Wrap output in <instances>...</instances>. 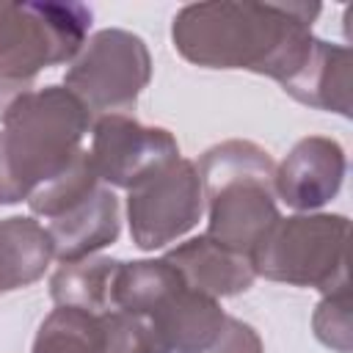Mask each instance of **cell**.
<instances>
[{"label": "cell", "instance_id": "cell-1", "mask_svg": "<svg viewBox=\"0 0 353 353\" xmlns=\"http://www.w3.org/2000/svg\"><path fill=\"white\" fill-rule=\"evenodd\" d=\"M317 3H190L171 25L176 52L204 69H248L279 83L306 61Z\"/></svg>", "mask_w": 353, "mask_h": 353}, {"label": "cell", "instance_id": "cell-2", "mask_svg": "<svg viewBox=\"0 0 353 353\" xmlns=\"http://www.w3.org/2000/svg\"><path fill=\"white\" fill-rule=\"evenodd\" d=\"M91 119L66 85L22 94L0 127V204L28 201L33 190L63 174L83 152Z\"/></svg>", "mask_w": 353, "mask_h": 353}, {"label": "cell", "instance_id": "cell-3", "mask_svg": "<svg viewBox=\"0 0 353 353\" xmlns=\"http://www.w3.org/2000/svg\"><path fill=\"white\" fill-rule=\"evenodd\" d=\"M207 199V237L251 256L259 240L281 218L273 190L276 163L254 141H223L210 146L199 165Z\"/></svg>", "mask_w": 353, "mask_h": 353}, {"label": "cell", "instance_id": "cell-4", "mask_svg": "<svg viewBox=\"0 0 353 353\" xmlns=\"http://www.w3.org/2000/svg\"><path fill=\"white\" fill-rule=\"evenodd\" d=\"M347 232L345 215L279 218L248 259L256 276L331 292L347 284Z\"/></svg>", "mask_w": 353, "mask_h": 353}, {"label": "cell", "instance_id": "cell-5", "mask_svg": "<svg viewBox=\"0 0 353 353\" xmlns=\"http://www.w3.org/2000/svg\"><path fill=\"white\" fill-rule=\"evenodd\" d=\"M88 28L91 8L83 3L0 0V74L33 85L41 69L80 52Z\"/></svg>", "mask_w": 353, "mask_h": 353}, {"label": "cell", "instance_id": "cell-6", "mask_svg": "<svg viewBox=\"0 0 353 353\" xmlns=\"http://www.w3.org/2000/svg\"><path fill=\"white\" fill-rule=\"evenodd\" d=\"M152 80V55L141 36L105 28L97 30L72 58L63 85L88 108L91 116L130 113Z\"/></svg>", "mask_w": 353, "mask_h": 353}, {"label": "cell", "instance_id": "cell-7", "mask_svg": "<svg viewBox=\"0 0 353 353\" xmlns=\"http://www.w3.org/2000/svg\"><path fill=\"white\" fill-rule=\"evenodd\" d=\"M204 212V190L193 160L176 157L135 188L127 196V221L132 243L141 251H154L176 237L188 234Z\"/></svg>", "mask_w": 353, "mask_h": 353}, {"label": "cell", "instance_id": "cell-8", "mask_svg": "<svg viewBox=\"0 0 353 353\" xmlns=\"http://www.w3.org/2000/svg\"><path fill=\"white\" fill-rule=\"evenodd\" d=\"M91 165L102 185L135 188L160 165L179 157V143L165 127H146L132 116H99L91 124Z\"/></svg>", "mask_w": 353, "mask_h": 353}, {"label": "cell", "instance_id": "cell-9", "mask_svg": "<svg viewBox=\"0 0 353 353\" xmlns=\"http://www.w3.org/2000/svg\"><path fill=\"white\" fill-rule=\"evenodd\" d=\"M345 149L325 135L301 138L276 165L273 190L292 210H317L328 204L345 179Z\"/></svg>", "mask_w": 353, "mask_h": 353}, {"label": "cell", "instance_id": "cell-10", "mask_svg": "<svg viewBox=\"0 0 353 353\" xmlns=\"http://www.w3.org/2000/svg\"><path fill=\"white\" fill-rule=\"evenodd\" d=\"M44 229L52 240V256L61 265L94 256L119 237V199L110 188L97 185L88 196L50 218Z\"/></svg>", "mask_w": 353, "mask_h": 353}, {"label": "cell", "instance_id": "cell-11", "mask_svg": "<svg viewBox=\"0 0 353 353\" xmlns=\"http://www.w3.org/2000/svg\"><path fill=\"white\" fill-rule=\"evenodd\" d=\"M163 259L179 270V276L185 279L190 290H199L210 298H226V295L245 292L256 279L251 259L245 254L223 248L207 234L179 243L176 248L165 251Z\"/></svg>", "mask_w": 353, "mask_h": 353}, {"label": "cell", "instance_id": "cell-12", "mask_svg": "<svg viewBox=\"0 0 353 353\" xmlns=\"http://www.w3.org/2000/svg\"><path fill=\"white\" fill-rule=\"evenodd\" d=\"M143 317H149L165 353H201L215 342L226 323L218 298L190 290L188 284Z\"/></svg>", "mask_w": 353, "mask_h": 353}, {"label": "cell", "instance_id": "cell-13", "mask_svg": "<svg viewBox=\"0 0 353 353\" xmlns=\"http://www.w3.org/2000/svg\"><path fill=\"white\" fill-rule=\"evenodd\" d=\"M281 88L309 108L350 116V50L314 39L306 61Z\"/></svg>", "mask_w": 353, "mask_h": 353}, {"label": "cell", "instance_id": "cell-14", "mask_svg": "<svg viewBox=\"0 0 353 353\" xmlns=\"http://www.w3.org/2000/svg\"><path fill=\"white\" fill-rule=\"evenodd\" d=\"M52 259V240L39 221L22 215L0 221V292L39 281Z\"/></svg>", "mask_w": 353, "mask_h": 353}, {"label": "cell", "instance_id": "cell-15", "mask_svg": "<svg viewBox=\"0 0 353 353\" xmlns=\"http://www.w3.org/2000/svg\"><path fill=\"white\" fill-rule=\"evenodd\" d=\"M179 287H185V279L165 259L119 262L110 287V306L132 314H152Z\"/></svg>", "mask_w": 353, "mask_h": 353}, {"label": "cell", "instance_id": "cell-16", "mask_svg": "<svg viewBox=\"0 0 353 353\" xmlns=\"http://www.w3.org/2000/svg\"><path fill=\"white\" fill-rule=\"evenodd\" d=\"M119 262L110 256H85L63 262L50 279V295L55 306L83 309L102 314L110 309V287Z\"/></svg>", "mask_w": 353, "mask_h": 353}, {"label": "cell", "instance_id": "cell-17", "mask_svg": "<svg viewBox=\"0 0 353 353\" xmlns=\"http://www.w3.org/2000/svg\"><path fill=\"white\" fill-rule=\"evenodd\" d=\"M33 353H105L99 314L58 306L36 331Z\"/></svg>", "mask_w": 353, "mask_h": 353}, {"label": "cell", "instance_id": "cell-18", "mask_svg": "<svg viewBox=\"0 0 353 353\" xmlns=\"http://www.w3.org/2000/svg\"><path fill=\"white\" fill-rule=\"evenodd\" d=\"M97 185H102V182H99V176L91 165L88 152L83 149L63 174H58L55 179H50L47 185H41L39 190L30 193L28 207H30L33 215L50 221V218L61 215L66 207H72L74 201H80L83 196H88Z\"/></svg>", "mask_w": 353, "mask_h": 353}, {"label": "cell", "instance_id": "cell-19", "mask_svg": "<svg viewBox=\"0 0 353 353\" xmlns=\"http://www.w3.org/2000/svg\"><path fill=\"white\" fill-rule=\"evenodd\" d=\"M99 331L105 353H165L149 317L143 314L108 309L99 314Z\"/></svg>", "mask_w": 353, "mask_h": 353}, {"label": "cell", "instance_id": "cell-20", "mask_svg": "<svg viewBox=\"0 0 353 353\" xmlns=\"http://www.w3.org/2000/svg\"><path fill=\"white\" fill-rule=\"evenodd\" d=\"M314 336L336 353H350V284L325 292L312 317Z\"/></svg>", "mask_w": 353, "mask_h": 353}, {"label": "cell", "instance_id": "cell-21", "mask_svg": "<svg viewBox=\"0 0 353 353\" xmlns=\"http://www.w3.org/2000/svg\"><path fill=\"white\" fill-rule=\"evenodd\" d=\"M201 353H265V347H262L259 334L248 323L226 314V323H223L221 334Z\"/></svg>", "mask_w": 353, "mask_h": 353}, {"label": "cell", "instance_id": "cell-22", "mask_svg": "<svg viewBox=\"0 0 353 353\" xmlns=\"http://www.w3.org/2000/svg\"><path fill=\"white\" fill-rule=\"evenodd\" d=\"M28 91H33L30 83H19V80H14V77H8V74H0V121H3V116L8 113V108H11L22 94H28Z\"/></svg>", "mask_w": 353, "mask_h": 353}]
</instances>
